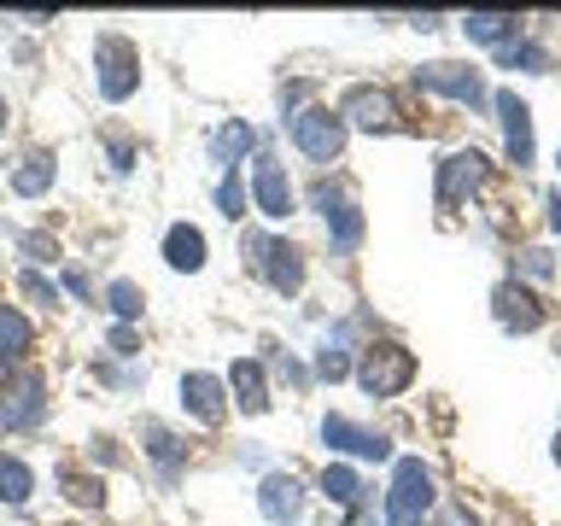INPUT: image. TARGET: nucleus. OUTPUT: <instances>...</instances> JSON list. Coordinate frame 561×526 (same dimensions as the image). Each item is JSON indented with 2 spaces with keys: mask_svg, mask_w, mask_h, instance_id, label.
<instances>
[{
  "mask_svg": "<svg viewBox=\"0 0 561 526\" xmlns=\"http://www.w3.org/2000/svg\"><path fill=\"white\" fill-rule=\"evenodd\" d=\"M257 508H263V521L293 526L298 515H305V491H298L293 473H263V485H257Z\"/></svg>",
  "mask_w": 561,
  "mask_h": 526,
  "instance_id": "obj_13",
  "label": "nucleus"
},
{
  "mask_svg": "<svg viewBox=\"0 0 561 526\" xmlns=\"http://www.w3.org/2000/svg\"><path fill=\"white\" fill-rule=\"evenodd\" d=\"M24 293H30V305H59V287L42 270H24Z\"/></svg>",
  "mask_w": 561,
  "mask_h": 526,
  "instance_id": "obj_30",
  "label": "nucleus"
},
{
  "mask_svg": "<svg viewBox=\"0 0 561 526\" xmlns=\"http://www.w3.org/2000/svg\"><path fill=\"white\" fill-rule=\"evenodd\" d=\"M252 140H257V135H252V129H245V123H222V129H217V135H210V158H217V164H222V170H234V164H240V158H245V152H252Z\"/></svg>",
  "mask_w": 561,
  "mask_h": 526,
  "instance_id": "obj_21",
  "label": "nucleus"
},
{
  "mask_svg": "<svg viewBox=\"0 0 561 526\" xmlns=\"http://www.w3.org/2000/svg\"><path fill=\"white\" fill-rule=\"evenodd\" d=\"M245 252H252V270L270 281V287H280V293H298V287H305V252H298L293 240L252 235V240H245Z\"/></svg>",
  "mask_w": 561,
  "mask_h": 526,
  "instance_id": "obj_6",
  "label": "nucleus"
},
{
  "mask_svg": "<svg viewBox=\"0 0 561 526\" xmlns=\"http://www.w3.org/2000/svg\"><path fill=\"white\" fill-rule=\"evenodd\" d=\"M497 123H503V147H508V164L526 170L533 164V112L515 88H497Z\"/></svg>",
  "mask_w": 561,
  "mask_h": 526,
  "instance_id": "obj_8",
  "label": "nucleus"
},
{
  "mask_svg": "<svg viewBox=\"0 0 561 526\" xmlns=\"http://www.w3.org/2000/svg\"><path fill=\"white\" fill-rule=\"evenodd\" d=\"M35 498V473H30V462H18V456H7L0 450V503H30Z\"/></svg>",
  "mask_w": 561,
  "mask_h": 526,
  "instance_id": "obj_22",
  "label": "nucleus"
},
{
  "mask_svg": "<svg viewBox=\"0 0 561 526\" xmlns=\"http://www.w3.org/2000/svg\"><path fill=\"white\" fill-rule=\"evenodd\" d=\"M340 117H345V123H357V129H368V135H386V129H398V100L386 94V88L357 82V88L345 94Z\"/></svg>",
  "mask_w": 561,
  "mask_h": 526,
  "instance_id": "obj_7",
  "label": "nucleus"
},
{
  "mask_svg": "<svg viewBox=\"0 0 561 526\" xmlns=\"http://www.w3.org/2000/svg\"><path fill=\"white\" fill-rule=\"evenodd\" d=\"M65 491H70L77 503H94V508H100V480H82V473H65Z\"/></svg>",
  "mask_w": 561,
  "mask_h": 526,
  "instance_id": "obj_32",
  "label": "nucleus"
},
{
  "mask_svg": "<svg viewBox=\"0 0 561 526\" xmlns=\"http://www.w3.org/2000/svg\"><path fill=\"white\" fill-rule=\"evenodd\" d=\"M322 491H328V503H340V508H351V515H363V480L351 468H322Z\"/></svg>",
  "mask_w": 561,
  "mask_h": 526,
  "instance_id": "obj_23",
  "label": "nucleus"
},
{
  "mask_svg": "<svg viewBox=\"0 0 561 526\" xmlns=\"http://www.w3.org/2000/svg\"><path fill=\"white\" fill-rule=\"evenodd\" d=\"M94 70H100V94L105 100H129L140 88V53L123 35H100L94 42Z\"/></svg>",
  "mask_w": 561,
  "mask_h": 526,
  "instance_id": "obj_4",
  "label": "nucleus"
},
{
  "mask_svg": "<svg viewBox=\"0 0 561 526\" xmlns=\"http://www.w3.org/2000/svg\"><path fill=\"white\" fill-rule=\"evenodd\" d=\"M182 410L199 421V427H217L228 415V386L217 375H182Z\"/></svg>",
  "mask_w": 561,
  "mask_h": 526,
  "instance_id": "obj_11",
  "label": "nucleus"
},
{
  "mask_svg": "<svg viewBox=\"0 0 561 526\" xmlns=\"http://www.w3.org/2000/svg\"><path fill=\"white\" fill-rule=\"evenodd\" d=\"M556 462H561V438H556Z\"/></svg>",
  "mask_w": 561,
  "mask_h": 526,
  "instance_id": "obj_40",
  "label": "nucleus"
},
{
  "mask_svg": "<svg viewBox=\"0 0 561 526\" xmlns=\"http://www.w3.org/2000/svg\"><path fill=\"white\" fill-rule=\"evenodd\" d=\"M164 263H170V270H182V275H199L205 270V235H199V228L175 222L164 235Z\"/></svg>",
  "mask_w": 561,
  "mask_h": 526,
  "instance_id": "obj_17",
  "label": "nucleus"
},
{
  "mask_svg": "<svg viewBox=\"0 0 561 526\" xmlns=\"http://www.w3.org/2000/svg\"><path fill=\"white\" fill-rule=\"evenodd\" d=\"M316 375H322V380H345V345L340 340H328L322 351H316Z\"/></svg>",
  "mask_w": 561,
  "mask_h": 526,
  "instance_id": "obj_29",
  "label": "nucleus"
},
{
  "mask_svg": "<svg viewBox=\"0 0 561 526\" xmlns=\"http://www.w3.org/2000/svg\"><path fill=\"white\" fill-rule=\"evenodd\" d=\"M105 298H112V310H117V322H123V328H129L135 316H140V305H147L135 281H112V287H105Z\"/></svg>",
  "mask_w": 561,
  "mask_h": 526,
  "instance_id": "obj_27",
  "label": "nucleus"
},
{
  "mask_svg": "<svg viewBox=\"0 0 561 526\" xmlns=\"http://www.w3.org/2000/svg\"><path fill=\"white\" fill-rule=\"evenodd\" d=\"M550 228H556V235H561V187L550 193Z\"/></svg>",
  "mask_w": 561,
  "mask_h": 526,
  "instance_id": "obj_37",
  "label": "nucleus"
},
{
  "mask_svg": "<svg viewBox=\"0 0 561 526\" xmlns=\"http://www.w3.org/2000/svg\"><path fill=\"white\" fill-rule=\"evenodd\" d=\"M415 380V357L403 345H368L357 363V386L368 398H398L403 386Z\"/></svg>",
  "mask_w": 561,
  "mask_h": 526,
  "instance_id": "obj_3",
  "label": "nucleus"
},
{
  "mask_svg": "<svg viewBox=\"0 0 561 526\" xmlns=\"http://www.w3.org/2000/svg\"><path fill=\"white\" fill-rule=\"evenodd\" d=\"M497 65H508V70H550V53L515 35V42H503V47H497Z\"/></svg>",
  "mask_w": 561,
  "mask_h": 526,
  "instance_id": "obj_26",
  "label": "nucleus"
},
{
  "mask_svg": "<svg viewBox=\"0 0 561 526\" xmlns=\"http://www.w3.org/2000/svg\"><path fill=\"white\" fill-rule=\"evenodd\" d=\"M445 526H473V521L462 515V508H445Z\"/></svg>",
  "mask_w": 561,
  "mask_h": 526,
  "instance_id": "obj_38",
  "label": "nucleus"
},
{
  "mask_svg": "<svg viewBox=\"0 0 561 526\" xmlns=\"http://www.w3.org/2000/svg\"><path fill=\"white\" fill-rule=\"evenodd\" d=\"M415 88H427V94H450L462 105H485V88H480V77H473L468 65H421Z\"/></svg>",
  "mask_w": 561,
  "mask_h": 526,
  "instance_id": "obj_10",
  "label": "nucleus"
},
{
  "mask_svg": "<svg viewBox=\"0 0 561 526\" xmlns=\"http://www.w3.org/2000/svg\"><path fill=\"white\" fill-rule=\"evenodd\" d=\"M112 351L117 357H135V328H112Z\"/></svg>",
  "mask_w": 561,
  "mask_h": 526,
  "instance_id": "obj_34",
  "label": "nucleus"
},
{
  "mask_svg": "<svg viewBox=\"0 0 561 526\" xmlns=\"http://www.w3.org/2000/svg\"><path fill=\"white\" fill-rule=\"evenodd\" d=\"M520 275H533V281H550V275H556L550 252H538V245H526V252H520Z\"/></svg>",
  "mask_w": 561,
  "mask_h": 526,
  "instance_id": "obj_31",
  "label": "nucleus"
},
{
  "mask_svg": "<svg viewBox=\"0 0 561 526\" xmlns=\"http://www.w3.org/2000/svg\"><path fill=\"white\" fill-rule=\"evenodd\" d=\"M485 175H491V164L480 152H450L445 164H438V199H445V205L468 199L473 187H485Z\"/></svg>",
  "mask_w": 561,
  "mask_h": 526,
  "instance_id": "obj_12",
  "label": "nucleus"
},
{
  "mask_svg": "<svg viewBox=\"0 0 561 526\" xmlns=\"http://www.w3.org/2000/svg\"><path fill=\"white\" fill-rule=\"evenodd\" d=\"M53 175H59V164H53V152H30L24 164L12 170V193H18V199H42V193L53 187Z\"/></svg>",
  "mask_w": 561,
  "mask_h": 526,
  "instance_id": "obj_18",
  "label": "nucleus"
},
{
  "mask_svg": "<svg viewBox=\"0 0 561 526\" xmlns=\"http://www.w3.org/2000/svg\"><path fill=\"white\" fill-rule=\"evenodd\" d=\"M24 252H30V258H42V252L53 258V240H42V235H30V240H24Z\"/></svg>",
  "mask_w": 561,
  "mask_h": 526,
  "instance_id": "obj_36",
  "label": "nucleus"
},
{
  "mask_svg": "<svg viewBox=\"0 0 561 526\" xmlns=\"http://www.w3.org/2000/svg\"><path fill=\"white\" fill-rule=\"evenodd\" d=\"M433 473L415 462V456H403L392 468V491H386V526H421V515L433 508Z\"/></svg>",
  "mask_w": 561,
  "mask_h": 526,
  "instance_id": "obj_1",
  "label": "nucleus"
},
{
  "mask_svg": "<svg viewBox=\"0 0 561 526\" xmlns=\"http://www.w3.org/2000/svg\"><path fill=\"white\" fill-rule=\"evenodd\" d=\"M310 205L328 217V210H333V205H345V199H340V187H333V182H316V187H310Z\"/></svg>",
  "mask_w": 561,
  "mask_h": 526,
  "instance_id": "obj_33",
  "label": "nucleus"
},
{
  "mask_svg": "<svg viewBox=\"0 0 561 526\" xmlns=\"http://www.w3.org/2000/svg\"><path fill=\"white\" fill-rule=\"evenodd\" d=\"M328 228H333V252H357V240H363V210L357 205H333L328 210Z\"/></svg>",
  "mask_w": 561,
  "mask_h": 526,
  "instance_id": "obj_25",
  "label": "nucleus"
},
{
  "mask_svg": "<svg viewBox=\"0 0 561 526\" xmlns=\"http://www.w3.org/2000/svg\"><path fill=\"white\" fill-rule=\"evenodd\" d=\"M293 140L310 164H333L345 152V117L328 105H305V112H293Z\"/></svg>",
  "mask_w": 561,
  "mask_h": 526,
  "instance_id": "obj_2",
  "label": "nucleus"
},
{
  "mask_svg": "<svg viewBox=\"0 0 561 526\" xmlns=\"http://www.w3.org/2000/svg\"><path fill=\"white\" fill-rule=\"evenodd\" d=\"M0 135H7V100H0Z\"/></svg>",
  "mask_w": 561,
  "mask_h": 526,
  "instance_id": "obj_39",
  "label": "nucleus"
},
{
  "mask_svg": "<svg viewBox=\"0 0 561 526\" xmlns=\"http://www.w3.org/2000/svg\"><path fill=\"white\" fill-rule=\"evenodd\" d=\"M497 322H503V328H515V333H533V328L543 322V310H538V298L526 293V287L503 281V287H497Z\"/></svg>",
  "mask_w": 561,
  "mask_h": 526,
  "instance_id": "obj_16",
  "label": "nucleus"
},
{
  "mask_svg": "<svg viewBox=\"0 0 561 526\" xmlns=\"http://www.w3.org/2000/svg\"><path fill=\"white\" fill-rule=\"evenodd\" d=\"M47 415V380L35 375V368H24V375L0 380V427L7 433H24L35 427V421Z\"/></svg>",
  "mask_w": 561,
  "mask_h": 526,
  "instance_id": "obj_5",
  "label": "nucleus"
},
{
  "mask_svg": "<svg viewBox=\"0 0 561 526\" xmlns=\"http://www.w3.org/2000/svg\"><path fill=\"white\" fill-rule=\"evenodd\" d=\"M252 193H257V210H263L270 222L293 217V182L270 164V158H257V182H252Z\"/></svg>",
  "mask_w": 561,
  "mask_h": 526,
  "instance_id": "obj_15",
  "label": "nucleus"
},
{
  "mask_svg": "<svg viewBox=\"0 0 561 526\" xmlns=\"http://www.w3.org/2000/svg\"><path fill=\"white\" fill-rule=\"evenodd\" d=\"M556 164H561V152H556Z\"/></svg>",
  "mask_w": 561,
  "mask_h": 526,
  "instance_id": "obj_41",
  "label": "nucleus"
},
{
  "mask_svg": "<svg viewBox=\"0 0 561 526\" xmlns=\"http://www.w3.org/2000/svg\"><path fill=\"white\" fill-rule=\"evenodd\" d=\"M135 164V147L129 140H112V170H129Z\"/></svg>",
  "mask_w": 561,
  "mask_h": 526,
  "instance_id": "obj_35",
  "label": "nucleus"
},
{
  "mask_svg": "<svg viewBox=\"0 0 561 526\" xmlns=\"http://www.w3.org/2000/svg\"><path fill=\"white\" fill-rule=\"evenodd\" d=\"M322 445L328 450H345V456H363V462H386V456H392V438L368 433V427H357V421H345V415H328L322 421Z\"/></svg>",
  "mask_w": 561,
  "mask_h": 526,
  "instance_id": "obj_9",
  "label": "nucleus"
},
{
  "mask_svg": "<svg viewBox=\"0 0 561 526\" xmlns=\"http://www.w3.org/2000/svg\"><path fill=\"white\" fill-rule=\"evenodd\" d=\"M462 30H468V42L503 47V42H515L520 18H508V12H468V18H462Z\"/></svg>",
  "mask_w": 561,
  "mask_h": 526,
  "instance_id": "obj_19",
  "label": "nucleus"
},
{
  "mask_svg": "<svg viewBox=\"0 0 561 526\" xmlns=\"http://www.w3.org/2000/svg\"><path fill=\"white\" fill-rule=\"evenodd\" d=\"M147 456L158 462V473H164V485H175V473L187 468V445L164 427H147Z\"/></svg>",
  "mask_w": 561,
  "mask_h": 526,
  "instance_id": "obj_20",
  "label": "nucleus"
},
{
  "mask_svg": "<svg viewBox=\"0 0 561 526\" xmlns=\"http://www.w3.org/2000/svg\"><path fill=\"white\" fill-rule=\"evenodd\" d=\"M217 210H222L228 222L245 217V187H240V175H234V170H228L222 182H217Z\"/></svg>",
  "mask_w": 561,
  "mask_h": 526,
  "instance_id": "obj_28",
  "label": "nucleus"
},
{
  "mask_svg": "<svg viewBox=\"0 0 561 526\" xmlns=\"http://www.w3.org/2000/svg\"><path fill=\"white\" fill-rule=\"evenodd\" d=\"M222 386L234 392V403H240L245 415H263V410H270V380H263V368H257L252 357H240L234 368H228Z\"/></svg>",
  "mask_w": 561,
  "mask_h": 526,
  "instance_id": "obj_14",
  "label": "nucleus"
},
{
  "mask_svg": "<svg viewBox=\"0 0 561 526\" xmlns=\"http://www.w3.org/2000/svg\"><path fill=\"white\" fill-rule=\"evenodd\" d=\"M24 351H30V322L12 305H0V368L24 363Z\"/></svg>",
  "mask_w": 561,
  "mask_h": 526,
  "instance_id": "obj_24",
  "label": "nucleus"
}]
</instances>
